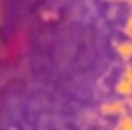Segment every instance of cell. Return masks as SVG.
<instances>
[{"instance_id": "6da1fadb", "label": "cell", "mask_w": 132, "mask_h": 130, "mask_svg": "<svg viewBox=\"0 0 132 130\" xmlns=\"http://www.w3.org/2000/svg\"><path fill=\"white\" fill-rule=\"evenodd\" d=\"M119 52L126 57V59H128V57H132V42H125V44H121V46H119Z\"/></svg>"}, {"instance_id": "3957f363", "label": "cell", "mask_w": 132, "mask_h": 130, "mask_svg": "<svg viewBox=\"0 0 132 130\" xmlns=\"http://www.w3.org/2000/svg\"><path fill=\"white\" fill-rule=\"evenodd\" d=\"M119 2H128V4H132V0H119Z\"/></svg>"}, {"instance_id": "7a4b0ae2", "label": "cell", "mask_w": 132, "mask_h": 130, "mask_svg": "<svg viewBox=\"0 0 132 130\" xmlns=\"http://www.w3.org/2000/svg\"><path fill=\"white\" fill-rule=\"evenodd\" d=\"M125 29H126V33H128L130 37H132V12H130L128 19H126V27H125Z\"/></svg>"}]
</instances>
